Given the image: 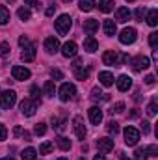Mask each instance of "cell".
Masks as SVG:
<instances>
[{
  "mask_svg": "<svg viewBox=\"0 0 158 160\" xmlns=\"http://www.w3.org/2000/svg\"><path fill=\"white\" fill-rule=\"evenodd\" d=\"M54 26H56V32H58L60 36H65V34H69V30H71V26H73V19H71L67 13H63V15H60V17L56 19Z\"/></svg>",
  "mask_w": 158,
  "mask_h": 160,
  "instance_id": "6da1fadb",
  "label": "cell"
},
{
  "mask_svg": "<svg viewBox=\"0 0 158 160\" xmlns=\"http://www.w3.org/2000/svg\"><path fill=\"white\" fill-rule=\"evenodd\" d=\"M15 102H17V93L13 89H6V91L0 93V108L9 110V108L15 106Z\"/></svg>",
  "mask_w": 158,
  "mask_h": 160,
  "instance_id": "7a4b0ae2",
  "label": "cell"
},
{
  "mask_svg": "<svg viewBox=\"0 0 158 160\" xmlns=\"http://www.w3.org/2000/svg\"><path fill=\"white\" fill-rule=\"evenodd\" d=\"M75 95H77V88H75V84H69V82L62 84V88H60V101H63V102L73 101Z\"/></svg>",
  "mask_w": 158,
  "mask_h": 160,
  "instance_id": "3957f363",
  "label": "cell"
},
{
  "mask_svg": "<svg viewBox=\"0 0 158 160\" xmlns=\"http://www.w3.org/2000/svg\"><path fill=\"white\" fill-rule=\"evenodd\" d=\"M132 69L136 71V73H141V71H145L149 65H151V62H149V58L147 56H141V54H138V56H134L132 60Z\"/></svg>",
  "mask_w": 158,
  "mask_h": 160,
  "instance_id": "277c9868",
  "label": "cell"
},
{
  "mask_svg": "<svg viewBox=\"0 0 158 160\" xmlns=\"http://www.w3.org/2000/svg\"><path fill=\"white\" fill-rule=\"evenodd\" d=\"M36 110H37V102H36V101H32V99H24V101L21 102V114H22V116L32 118V116L36 114Z\"/></svg>",
  "mask_w": 158,
  "mask_h": 160,
  "instance_id": "5b68a950",
  "label": "cell"
},
{
  "mask_svg": "<svg viewBox=\"0 0 158 160\" xmlns=\"http://www.w3.org/2000/svg\"><path fill=\"white\" fill-rule=\"evenodd\" d=\"M123 134H125V143L126 145H136L140 142V130L134 128V127H126Z\"/></svg>",
  "mask_w": 158,
  "mask_h": 160,
  "instance_id": "8992f818",
  "label": "cell"
},
{
  "mask_svg": "<svg viewBox=\"0 0 158 160\" xmlns=\"http://www.w3.org/2000/svg\"><path fill=\"white\" fill-rule=\"evenodd\" d=\"M136 38H138V32H136V28H125L121 34H119V41L123 43V45H132L134 41H136Z\"/></svg>",
  "mask_w": 158,
  "mask_h": 160,
  "instance_id": "52a82bcc",
  "label": "cell"
},
{
  "mask_svg": "<svg viewBox=\"0 0 158 160\" xmlns=\"http://www.w3.org/2000/svg\"><path fill=\"white\" fill-rule=\"evenodd\" d=\"M97 149H99L102 155L114 151V140H112V138H99V140H97Z\"/></svg>",
  "mask_w": 158,
  "mask_h": 160,
  "instance_id": "ba28073f",
  "label": "cell"
},
{
  "mask_svg": "<svg viewBox=\"0 0 158 160\" xmlns=\"http://www.w3.org/2000/svg\"><path fill=\"white\" fill-rule=\"evenodd\" d=\"M102 63L104 65H119V52L117 50H106L102 54Z\"/></svg>",
  "mask_w": 158,
  "mask_h": 160,
  "instance_id": "9c48e42d",
  "label": "cell"
},
{
  "mask_svg": "<svg viewBox=\"0 0 158 160\" xmlns=\"http://www.w3.org/2000/svg\"><path fill=\"white\" fill-rule=\"evenodd\" d=\"M73 128H75V134H77L78 140H84L86 138V127H84V119L80 116H77L73 119Z\"/></svg>",
  "mask_w": 158,
  "mask_h": 160,
  "instance_id": "30bf717a",
  "label": "cell"
},
{
  "mask_svg": "<svg viewBox=\"0 0 158 160\" xmlns=\"http://www.w3.org/2000/svg\"><path fill=\"white\" fill-rule=\"evenodd\" d=\"M11 75H13L15 80H28L32 73H30L26 67H22V65H15V67L11 69Z\"/></svg>",
  "mask_w": 158,
  "mask_h": 160,
  "instance_id": "8fae6325",
  "label": "cell"
},
{
  "mask_svg": "<svg viewBox=\"0 0 158 160\" xmlns=\"http://www.w3.org/2000/svg\"><path fill=\"white\" fill-rule=\"evenodd\" d=\"M77 52H78V47H77L75 41H67V43L62 47V54H63L65 58H75Z\"/></svg>",
  "mask_w": 158,
  "mask_h": 160,
  "instance_id": "7c38bea8",
  "label": "cell"
},
{
  "mask_svg": "<svg viewBox=\"0 0 158 160\" xmlns=\"http://www.w3.org/2000/svg\"><path fill=\"white\" fill-rule=\"evenodd\" d=\"M34 58H36V45L30 43L28 47L22 48V52H21V60L28 63V62H34Z\"/></svg>",
  "mask_w": 158,
  "mask_h": 160,
  "instance_id": "4fadbf2b",
  "label": "cell"
},
{
  "mask_svg": "<svg viewBox=\"0 0 158 160\" xmlns=\"http://www.w3.org/2000/svg\"><path fill=\"white\" fill-rule=\"evenodd\" d=\"M45 50H47L48 54H56V52L60 50V41H58V38H54V36L47 38V39H45Z\"/></svg>",
  "mask_w": 158,
  "mask_h": 160,
  "instance_id": "5bb4252c",
  "label": "cell"
},
{
  "mask_svg": "<svg viewBox=\"0 0 158 160\" xmlns=\"http://www.w3.org/2000/svg\"><path fill=\"white\" fill-rule=\"evenodd\" d=\"M87 114H89V121L93 125H101V121H102V110L99 106H91L87 110Z\"/></svg>",
  "mask_w": 158,
  "mask_h": 160,
  "instance_id": "9a60e30c",
  "label": "cell"
},
{
  "mask_svg": "<svg viewBox=\"0 0 158 160\" xmlns=\"http://www.w3.org/2000/svg\"><path fill=\"white\" fill-rule=\"evenodd\" d=\"M130 86H132V78H130L128 75H121L117 78V89L119 91H128Z\"/></svg>",
  "mask_w": 158,
  "mask_h": 160,
  "instance_id": "2e32d148",
  "label": "cell"
},
{
  "mask_svg": "<svg viewBox=\"0 0 158 160\" xmlns=\"http://www.w3.org/2000/svg\"><path fill=\"white\" fill-rule=\"evenodd\" d=\"M99 30V21L97 19H87V21H84V32L86 34H95Z\"/></svg>",
  "mask_w": 158,
  "mask_h": 160,
  "instance_id": "e0dca14e",
  "label": "cell"
},
{
  "mask_svg": "<svg viewBox=\"0 0 158 160\" xmlns=\"http://www.w3.org/2000/svg\"><path fill=\"white\" fill-rule=\"evenodd\" d=\"M130 15H132V13H130V9H128V8H125V6L116 9V19H117L119 22H126V21L130 19Z\"/></svg>",
  "mask_w": 158,
  "mask_h": 160,
  "instance_id": "ac0fdd59",
  "label": "cell"
},
{
  "mask_svg": "<svg viewBox=\"0 0 158 160\" xmlns=\"http://www.w3.org/2000/svg\"><path fill=\"white\" fill-rule=\"evenodd\" d=\"M99 48V43L97 39L93 38V36H87L86 39H84V50H87V52H95Z\"/></svg>",
  "mask_w": 158,
  "mask_h": 160,
  "instance_id": "d6986e66",
  "label": "cell"
},
{
  "mask_svg": "<svg viewBox=\"0 0 158 160\" xmlns=\"http://www.w3.org/2000/svg\"><path fill=\"white\" fill-rule=\"evenodd\" d=\"M99 80H101L102 86L110 88V86L114 84V75H112L110 71H101V73H99Z\"/></svg>",
  "mask_w": 158,
  "mask_h": 160,
  "instance_id": "ffe728a7",
  "label": "cell"
},
{
  "mask_svg": "<svg viewBox=\"0 0 158 160\" xmlns=\"http://www.w3.org/2000/svg\"><path fill=\"white\" fill-rule=\"evenodd\" d=\"M102 28H104V34H106V36H116V32H117L116 22H114V21H110V19H106V21H104Z\"/></svg>",
  "mask_w": 158,
  "mask_h": 160,
  "instance_id": "44dd1931",
  "label": "cell"
},
{
  "mask_svg": "<svg viewBox=\"0 0 158 160\" xmlns=\"http://www.w3.org/2000/svg\"><path fill=\"white\" fill-rule=\"evenodd\" d=\"M89 71H91V67H86L84 69V65L82 67H78V69H75V77H77V80H87V77H89Z\"/></svg>",
  "mask_w": 158,
  "mask_h": 160,
  "instance_id": "7402d4cb",
  "label": "cell"
},
{
  "mask_svg": "<svg viewBox=\"0 0 158 160\" xmlns=\"http://www.w3.org/2000/svg\"><path fill=\"white\" fill-rule=\"evenodd\" d=\"M147 24L149 26H156L158 24V9L156 8L149 9V13H147Z\"/></svg>",
  "mask_w": 158,
  "mask_h": 160,
  "instance_id": "603a6c76",
  "label": "cell"
},
{
  "mask_svg": "<svg viewBox=\"0 0 158 160\" xmlns=\"http://www.w3.org/2000/svg\"><path fill=\"white\" fill-rule=\"evenodd\" d=\"M43 93H45L47 97H54V93H56V86H54L52 80H47V82H45V86H43Z\"/></svg>",
  "mask_w": 158,
  "mask_h": 160,
  "instance_id": "cb8c5ba5",
  "label": "cell"
},
{
  "mask_svg": "<svg viewBox=\"0 0 158 160\" xmlns=\"http://www.w3.org/2000/svg\"><path fill=\"white\" fill-rule=\"evenodd\" d=\"M114 6H116L114 0H101V2H99V9H101L102 13H110V11L114 9Z\"/></svg>",
  "mask_w": 158,
  "mask_h": 160,
  "instance_id": "d4e9b609",
  "label": "cell"
},
{
  "mask_svg": "<svg viewBox=\"0 0 158 160\" xmlns=\"http://www.w3.org/2000/svg\"><path fill=\"white\" fill-rule=\"evenodd\" d=\"M21 158L22 160H36L37 158V151H36L34 147H28V149H24V151L21 153Z\"/></svg>",
  "mask_w": 158,
  "mask_h": 160,
  "instance_id": "484cf974",
  "label": "cell"
},
{
  "mask_svg": "<svg viewBox=\"0 0 158 160\" xmlns=\"http://www.w3.org/2000/svg\"><path fill=\"white\" fill-rule=\"evenodd\" d=\"M91 99H93V101H108V95L102 93L99 88H93V89H91Z\"/></svg>",
  "mask_w": 158,
  "mask_h": 160,
  "instance_id": "4316f807",
  "label": "cell"
},
{
  "mask_svg": "<svg viewBox=\"0 0 158 160\" xmlns=\"http://www.w3.org/2000/svg\"><path fill=\"white\" fill-rule=\"evenodd\" d=\"M54 151V143L52 142H43L39 145V155H48Z\"/></svg>",
  "mask_w": 158,
  "mask_h": 160,
  "instance_id": "83f0119b",
  "label": "cell"
},
{
  "mask_svg": "<svg viewBox=\"0 0 158 160\" xmlns=\"http://www.w3.org/2000/svg\"><path fill=\"white\" fill-rule=\"evenodd\" d=\"M58 145H60V149H62V151H69V149H71V140H69V138L60 136V138H58Z\"/></svg>",
  "mask_w": 158,
  "mask_h": 160,
  "instance_id": "f1b7e54d",
  "label": "cell"
},
{
  "mask_svg": "<svg viewBox=\"0 0 158 160\" xmlns=\"http://www.w3.org/2000/svg\"><path fill=\"white\" fill-rule=\"evenodd\" d=\"M95 6H97L95 0H80V9L82 11H91Z\"/></svg>",
  "mask_w": 158,
  "mask_h": 160,
  "instance_id": "f546056e",
  "label": "cell"
},
{
  "mask_svg": "<svg viewBox=\"0 0 158 160\" xmlns=\"http://www.w3.org/2000/svg\"><path fill=\"white\" fill-rule=\"evenodd\" d=\"M156 110H158V97H153V101L147 106V114L149 116H156Z\"/></svg>",
  "mask_w": 158,
  "mask_h": 160,
  "instance_id": "4dcf8cb0",
  "label": "cell"
},
{
  "mask_svg": "<svg viewBox=\"0 0 158 160\" xmlns=\"http://www.w3.org/2000/svg\"><path fill=\"white\" fill-rule=\"evenodd\" d=\"M17 15H19V19H21V21H28V19L32 17V11H30L28 8H19Z\"/></svg>",
  "mask_w": 158,
  "mask_h": 160,
  "instance_id": "1f68e13d",
  "label": "cell"
},
{
  "mask_svg": "<svg viewBox=\"0 0 158 160\" xmlns=\"http://www.w3.org/2000/svg\"><path fill=\"white\" fill-rule=\"evenodd\" d=\"M9 52H11L9 43H7V41H2V43H0V56H2V58H7Z\"/></svg>",
  "mask_w": 158,
  "mask_h": 160,
  "instance_id": "d6a6232c",
  "label": "cell"
},
{
  "mask_svg": "<svg viewBox=\"0 0 158 160\" xmlns=\"http://www.w3.org/2000/svg\"><path fill=\"white\" fill-rule=\"evenodd\" d=\"M134 157H136V160H147V158H149V153H147V147H140V149H136V153H134Z\"/></svg>",
  "mask_w": 158,
  "mask_h": 160,
  "instance_id": "836d02e7",
  "label": "cell"
},
{
  "mask_svg": "<svg viewBox=\"0 0 158 160\" xmlns=\"http://www.w3.org/2000/svg\"><path fill=\"white\" fill-rule=\"evenodd\" d=\"M7 22H9V11L4 6H0V24H7Z\"/></svg>",
  "mask_w": 158,
  "mask_h": 160,
  "instance_id": "e575fe53",
  "label": "cell"
},
{
  "mask_svg": "<svg viewBox=\"0 0 158 160\" xmlns=\"http://www.w3.org/2000/svg\"><path fill=\"white\" fill-rule=\"evenodd\" d=\"M149 45H151V48H153V50H156V48H158V32L149 34Z\"/></svg>",
  "mask_w": 158,
  "mask_h": 160,
  "instance_id": "d590c367",
  "label": "cell"
},
{
  "mask_svg": "<svg viewBox=\"0 0 158 160\" xmlns=\"http://www.w3.org/2000/svg\"><path fill=\"white\" fill-rule=\"evenodd\" d=\"M106 130H108L110 134H114V136H116V134L119 132V123H117V121H110V123H108V127H106Z\"/></svg>",
  "mask_w": 158,
  "mask_h": 160,
  "instance_id": "8d00e7d4",
  "label": "cell"
},
{
  "mask_svg": "<svg viewBox=\"0 0 158 160\" xmlns=\"http://www.w3.org/2000/svg\"><path fill=\"white\" fill-rule=\"evenodd\" d=\"M34 132H36L37 136H43V134L47 132V123H43V121H41V123H37V125L34 127Z\"/></svg>",
  "mask_w": 158,
  "mask_h": 160,
  "instance_id": "74e56055",
  "label": "cell"
},
{
  "mask_svg": "<svg viewBox=\"0 0 158 160\" xmlns=\"http://www.w3.org/2000/svg\"><path fill=\"white\" fill-rule=\"evenodd\" d=\"M30 95H32V101H39V95H41V91H39V88L37 86H32V89H30Z\"/></svg>",
  "mask_w": 158,
  "mask_h": 160,
  "instance_id": "f35d334b",
  "label": "cell"
},
{
  "mask_svg": "<svg viewBox=\"0 0 158 160\" xmlns=\"http://www.w3.org/2000/svg\"><path fill=\"white\" fill-rule=\"evenodd\" d=\"M145 13H147V11H145V8H138V9H136V13H134V15H136V21H143Z\"/></svg>",
  "mask_w": 158,
  "mask_h": 160,
  "instance_id": "ab89813d",
  "label": "cell"
},
{
  "mask_svg": "<svg viewBox=\"0 0 158 160\" xmlns=\"http://www.w3.org/2000/svg\"><path fill=\"white\" fill-rule=\"evenodd\" d=\"M112 112H116V114L125 112V102H116V104H114V108H112Z\"/></svg>",
  "mask_w": 158,
  "mask_h": 160,
  "instance_id": "60d3db41",
  "label": "cell"
},
{
  "mask_svg": "<svg viewBox=\"0 0 158 160\" xmlns=\"http://www.w3.org/2000/svg\"><path fill=\"white\" fill-rule=\"evenodd\" d=\"M50 77H52V78H56V80H62V78H63V73H62L60 69H52V71H50Z\"/></svg>",
  "mask_w": 158,
  "mask_h": 160,
  "instance_id": "b9f144b4",
  "label": "cell"
},
{
  "mask_svg": "<svg viewBox=\"0 0 158 160\" xmlns=\"http://www.w3.org/2000/svg\"><path fill=\"white\" fill-rule=\"evenodd\" d=\"M147 153H149V157H158V147L153 143V145H149L147 147Z\"/></svg>",
  "mask_w": 158,
  "mask_h": 160,
  "instance_id": "7bdbcfd3",
  "label": "cell"
},
{
  "mask_svg": "<svg viewBox=\"0 0 158 160\" xmlns=\"http://www.w3.org/2000/svg\"><path fill=\"white\" fill-rule=\"evenodd\" d=\"M6 138H7V128H6V125L0 123V142H4Z\"/></svg>",
  "mask_w": 158,
  "mask_h": 160,
  "instance_id": "ee69618b",
  "label": "cell"
},
{
  "mask_svg": "<svg viewBox=\"0 0 158 160\" xmlns=\"http://www.w3.org/2000/svg\"><path fill=\"white\" fill-rule=\"evenodd\" d=\"M19 45L24 48V47H28V45H30V39H28L26 36H21V38H19Z\"/></svg>",
  "mask_w": 158,
  "mask_h": 160,
  "instance_id": "f6af8a7d",
  "label": "cell"
},
{
  "mask_svg": "<svg viewBox=\"0 0 158 160\" xmlns=\"http://www.w3.org/2000/svg\"><path fill=\"white\" fill-rule=\"evenodd\" d=\"M141 128H143V134H149L151 132V123L149 121H143L141 123Z\"/></svg>",
  "mask_w": 158,
  "mask_h": 160,
  "instance_id": "bcb514c9",
  "label": "cell"
},
{
  "mask_svg": "<svg viewBox=\"0 0 158 160\" xmlns=\"http://www.w3.org/2000/svg\"><path fill=\"white\" fill-rule=\"evenodd\" d=\"M54 13H56V6H48V8H47V11H45V15H47V17H52Z\"/></svg>",
  "mask_w": 158,
  "mask_h": 160,
  "instance_id": "7dc6e473",
  "label": "cell"
},
{
  "mask_svg": "<svg viewBox=\"0 0 158 160\" xmlns=\"http://www.w3.org/2000/svg\"><path fill=\"white\" fill-rule=\"evenodd\" d=\"M24 4H26L28 8H39V4H37V0H24Z\"/></svg>",
  "mask_w": 158,
  "mask_h": 160,
  "instance_id": "c3c4849f",
  "label": "cell"
},
{
  "mask_svg": "<svg viewBox=\"0 0 158 160\" xmlns=\"http://www.w3.org/2000/svg\"><path fill=\"white\" fill-rule=\"evenodd\" d=\"M13 134H15V136H24V130H22L21 127H15V128H13Z\"/></svg>",
  "mask_w": 158,
  "mask_h": 160,
  "instance_id": "681fc988",
  "label": "cell"
},
{
  "mask_svg": "<svg viewBox=\"0 0 158 160\" xmlns=\"http://www.w3.org/2000/svg\"><path fill=\"white\" fill-rule=\"evenodd\" d=\"M145 84H149V86L155 84V77H153V75H147V77H145Z\"/></svg>",
  "mask_w": 158,
  "mask_h": 160,
  "instance_id": "f907efd6",
  "label": "cell"
},
{
  "mask_svg": "<svg viewBox=\"0 0 158 160\" xmlns=\"http://www.w3.org/2000/svg\"><path fill=\"white\" fill-rule=\"evenodd\" d=\"M93 160H106V157L101 153V155H95V158H93Z\"/></svg>",
  "mask_w": 158,
  "mask_h": 160,
  "instance_id": "816d5d0a",
  "label": "cell"
},
{
  "mask_svg": "<svg viewBox=\"0 0 158 160\" xmlns=\"http://www.w3.org/2000/svg\"><path fill=\"white\" fill-rule=\"evenodd\" d=\"M2 160H15V158H11V157H6V158H2Z\"/></svg>",
  "mask_w": 158,
  "mask_h": 160,
  "instance_id": "f5cc1de1",
  "label": "cell"
},
{
  "mask_svg": "<svg viewBox=\"0 0 158 160\" xmlns=\"http://www.w3.org/2000/svg\"><path fill=\"white\" fill-rule=\"evenodd\" d=\"M6 2H9V4H13V2H15V0H6Z\"/></svg>",
  "mask_w": 158,
  "mask_h": 160,
  "instance_id": "db71d44e",
  "label": "cell"
},
{
  "mask_svg": "<svg viewBox=\"0 0 158 160\" xmlns=\"http://www.w3.org/2000/svg\"><path fill=\"white\" fill-rule=\"evenodd\" d=\"M78 160H86V158H84V157H80V158H78Z\"/></svg>",
  "mask_w": 158,
  "mask_h": 160,
  "instance_id": "11a10c76",
  "label": "cell"
},
{
  "mask_svg": "<svg viewBox=\"0 0 158 160\" xmlns=\"http://www.w3.org/2000/svg\"><path fill=\"white\" fill-rule=\"evenodd\" d=\"M126 2H136V0H126Z\"/></svg>",
  "mask_w": 158,
  "mask_h": 160,
  "instance_id": "9f6ffc18",
  "label": "cell"
},
{
  "mask_svg": "<svg viewBox=\"0 0 158 160\" xmlns=\"http://www.w3.org/2000/svg\"><path fill=\"white\" fill-rule=\"evenodd\" d=\"M58 160H67V158H58Z\"/></svg>",
  "mask_w": 158,
  "mask_h": 160,
  "instance_id": "6f0895ef",
  "label": "cell"
},
{
  "mask_svg": "<svg viewBox=\"0 0 158 160\" xmlns=\"http://www.w3.org/2000/svg\"><path fill=\"white\" fill-rule=\"evenodd\" d=\"M121 160H130V158H121Z\"/></svg>",
  "mask_w": 158,
  "mask_h": 160,
  "instance_id": "680465c9",
  "label": "cell"
},
{
  "mask_svg": "<svg viewBox=\"0 0 158 160\" xmlns=\"http://www.w3.org/2000/svg\"><path fill=\"white\" fill-rule=\"evenodd\" d=\"M63 2H71V0H63Z\"/></svg>",
  "mask_w": 158,
  "mask_h": 160,
  "instance_id": "91938a15",
  "label": "cell"
}]
</instances>
